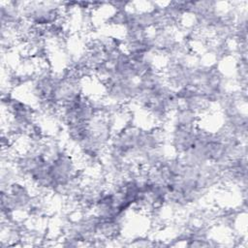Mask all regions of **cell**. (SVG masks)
I'll return each instance as SVG.
<instances>
[{
	"label": "cell",
	"mask_w": 248,
	"mask_h": 248,
	"mask_svg": "<svg viewBox=\"0 0 248 248\" xmlns=\"http://www.w3.org/2000/svg\"><path fill=\"white\" fill-rule=\"evenodd\" d=\"M198 126L181 127L173 126L171 132V146L177 154H182L193 147L197 139Z\"/></svg>",
	"instance_id": "cell-1"
},
{
	"label": "cell",
	"mask_w": 248,
	"mask_h": 248,
	"mask_svg": "<svg viewBox=\"0 0 248 248\" xmlns=\"http://www.w3.org/2000/svg\"><path fill=\"white\" fill-rule=\"evenodd\" d=\"M199 121V115L191 109L180 106L173 112V126L196 127Z\"/></svg>",
	"instance_id": "cell-2"
}]
</instances>
